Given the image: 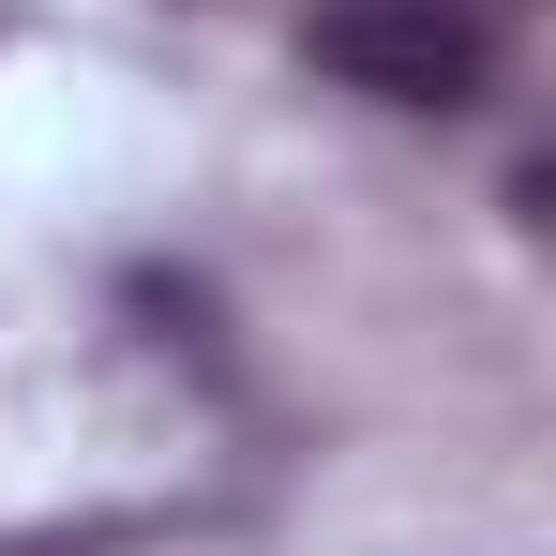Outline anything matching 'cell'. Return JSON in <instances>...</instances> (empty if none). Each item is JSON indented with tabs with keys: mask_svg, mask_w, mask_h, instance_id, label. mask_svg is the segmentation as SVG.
<instances>
[{
	"mask_svg": "<svg viewBox=\"0 0 556 556\" xmlns=\"http://www.w3.org/2000/svg\"><path fill=\"white\" fill-rule=\"evenodd\" d=\"M301 61L362 105H406V121H452V105L496 91V15L481 0H316Z\"/></svg>",
	"mask_w": 556,
	"mask_h": 556,
	"instance_id": "obj_1",
	"label": "cell"
}]
</instances>
